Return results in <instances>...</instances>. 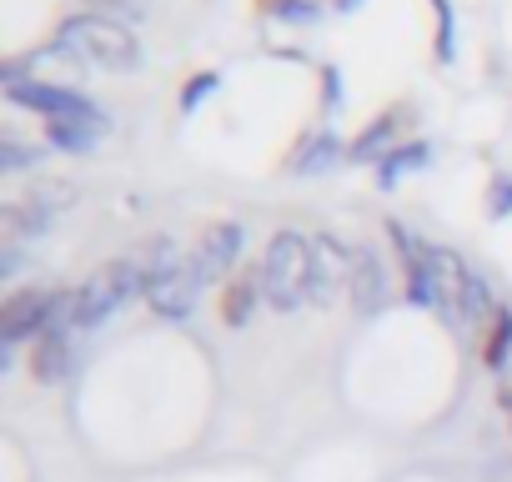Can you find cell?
<instances>
[{
	"mask_svg": "<svg viewBox=\"0 0 512 482\" xmlns=\"http://www.w3.org/2000/svg\"><path fill=\"white\" fill-rule=\"evenodd\" d=\"M256 297H262V272L236 277V282L226 287V297H221V322H226V327H246L251 312H256Z\"/></svg>",
	"mask_w": 512,
	"mask_h": 482,
	"instance_id": "cell-12",
	"label": "cell"
},
{
	"mask_svg": "<svg viewBox=\"0 0 512 482\" xmlns=\"http://www.w3.org/2000/svg\"><path fill=\"white\" fill-rule=\"evenodd\" d=\"M71 367H76V332H71V337H36V347H31V372H36V382L56 387V382L71 377Z\"/></svg>",
	"mask_w": 512,
	"mask_h": 482,
	"instance_id": "cell-10",
	"label": "cell"
},
{
	"mask_svg": "<svg viewBox=\"0 0 512 482\" xmlns=\"http://www.w3.org/2000/svg\"><path fill=\"white\" fill-rule=\"evenodd\" d=\"M201 287H206V277H201V267L186 257L181 267L151 277L146 307H151L161 322H191V312H196V302H201Z\"/></svg>",
	"mask_w": 512,
	"mask_h": 482,
	"instance_id": "cell-5",
	"label": "cell"
},
{
	"mask_svg": "<svg viewBox=\"0 0 512 482\" xmlns=\"http://www.w3.org/2000/svg\"><path fill=\"white\" fill-rule=\"evenodd\" d=\"M41 156L46 151H31V146H21V141H0V171H31V166H41Z\"/></svg>",
	"mask_w": 512,
	"mask_h": 482,
	"instance_id": "cell-21",
	"label": "cell"
},
{
	"mask_svg": "<svg viewBox=\"0 0 512 482\" xmlns=\"http://www.w3.org/2000/svg\"><path fill=\"white\" fill-rule=\"evenodd\" d=\"M342 156H347V151H342V141H337L332 131H322V136H312V141H307V156H297V171H302V176H317V171H332Z\"/></svg>",
	"mask_w": 512,
	"mask_h": 482,
	"instance_id": "cell-16",
	"label": "cell"
},
{
	"mask_svg": "<svg viewBox=\"0 0 512 482\" xmlns=\"http://www.w3.org/2000/svg\"><path fill=\"white\" fill-rule=\"evenodd\" d=\"M51 231V216L36 211L31 201H6L0 206V241L6 247H21V241H41Z\"/></svg>",
	"mask_w": 512,
	"mask_h": 482,
	"instance_id": "cell-11",
	"label": "cell"
},
{
	"mask_svg": "<svg viewBox=\"0 0 512 482\" xmlns=\"http://www.w3.org/2000/svg\"><path fill=\"white\" fill-rule=\"evenodd\" d=\"M352 307L362 312V317H372L382 302H387V267L377 262V252H367V247H357V267H352Z\"/></svg>",
	"mask_w": 512,
	"mask_h": 482,
	"instance_id": "cell-9",
	"label": "cell"
},
{
	"mask_svg": "<svg viewBox=\"0 0 512 482\" xmlns=\"http://www.w3.org/2000/svg\"><path fill=\"white\" fill-rule=\"evenodd\" d=\"M26 201H31L36 211L56 216V211H71V206L81 201V191H76L71 181H61V176H36V181H31V191H26Z\"/></svg>",
	"mask_w": 512,
	"mask_h": 482,
	"instance_id": "cell-14",
	"label": "cell"
},
{
	"mask_svg": "<svg viewBox=\"0 0 512 482\" xmlns=\"http://www.w3.org/2000/svg\"><path fill=\"white\" fill-rule=\"evenodd\" d=\"M437 11V61H452L457 56V31H452V0H432Z\"/></svg>",
	"mask_w": 512,
	"mask_h": 482,
	"instance_id": "cell-20",
	"label": "cell"
},
{
	"mask_svg": "<svg viewBox=\"0 0 512 482\" xmlns=\"http://www.w3.org/2000/svg\"><path fill=\"white\" fill-rule=\"evenodd\" d=\"M327 101H332V106L342 101V91H337V71H332V66H327Z\"/></svg>",
	"mask_w": 512,
	"mask_h": 482,
	"instance_id": "cell-26",
	"label": "cell"
},
{
	"mask_svg": "<svg viewBox=\"0 0 512 482\" xmlns=\"http://www.w3.org/2000/svg\"><path fill=\"white\" fill-rule=\"evenodd\" d=\"M352 267H357V247H342L337 236H317L312 241V302H332L342 287H352Z\"/></svg>",
	"mask_w": 512,
	"mask_h": 482,
	"instance_id": "cell-6",
	"label": "cell"
},
{
	"mask_svg": "<svg viewBox=\"0 0 512 482\" xmlns=\"http://www.w3.org/2000/svg\"><path fill=\"white\" fill-rule=\"evenodd\" d=\"M487 317H497L492 287H487L477 272H467V287H462V322H487Z\"/></svg>",
	"mask_w": 512,
	"mask_h": 482,
	"instance_id": "cell-18",
	"label": "cell"
},
{
	"mask_svg": "<svg viewBox=\"0 0 512 482\" xmlns=\"http://www.w3.org/2000/svg\"><path fill=\"white\" fill-rule=\"evenodd\" d=\"M96 6V16H111V21H141L146 16V0H91Z\"/></svg>",
	"mask_w": 512,
	"mask_h": 482,
	"instance_id": "cell-24",
	"label": "cell"
},
{
	"mask_svg": "<svg viewBox=\"0 0 512 482\" xmlns=\"http://www.w3.org/2000/svg\"><path fill=\"white\" fill-rule=\"evenodd\" d=\"M272 16L297 21V26H312L322 16V6H317V0H272Z\"/></svg>",
	"mask_w": 512,
	"mask_h": 482,
	"instance_id": "cell-23",
	"label": "cell"
},
{
	"mask_svg": "<svg viewBox=\"0 0 512 482\" xmlns=\"http://www.w3.org/2000/svg\"><path fill=\"white\" fill-rule=\"evenodd\" d=\"M362 6V0H337V11H357Z\"/></svg>",
	"mask_w": 512,
	"mask_h": 482,
	"instance_id": "cell-27",
	"label": "cell"
},
{
	"mask_svg": "<svg viewBox=\"0 0 512 482\" xmlns=\"http://www.w3.org/2000/svg\"><path fill=\"white\" fill-rule=\"evenodd\" d=\"M101 136H106V126H96V121H46V141L56 151H71V156L96 151Z\"/></svg>",
	"mask_w": 512,
	"mask_h": 482,
	"instance_id": "cell-13",
	"label": "cell"
},
{
	"mask_svg": "<svg viewBox=\"0 0 512 482\" xmlns=\"http://www.w3.org/2000/svg\"><path fill=\"white\" fill-rule=\"evenodd\" d=\"M216 86H221V76H216V71H201V76H191V81H186V91H181V111L191 116V111H196V106H201V101H206Z\"/></svg>",
	"mask_w": 512,
	"mask_h": 482,
	"instance_id": "cell-22",
	"label": "cell"
},
{
	"mask_svg": "<svg viewBox=\"0 0 512 482\" xmlns=\"http://www.w3.org/2000/svg\"><path fill=\"white\" fill-rule=\"evenodd\" d=\"M492 216H512V176L492 181Z\"/></svg>",
	"mask_w": 512,
	"mask_h": 482,
	"instance_id": "cell-25",
	"label": "cell"
},
{
	"mask_svg": "<svg viewBox=\"0 0 512 482\" xmlns=\"http://www.w3.org/2000/svg\"><path fill=\"white\" fill-rule=\"evenodd\" d=\"M241 247H246V226H241V221H216V226H206V231H201L191 262H196V267H201V277L211 282V277H226V272L236 267Z\"/></svg>",
	"mask_w": 512,
	"mask_h": 482,
	"instance_id": "cell-8",
	"label": "cell"
},
{
	"mask_svg": "<svg viewBox=\"0 0 512 482\" xmlns=\"http://www.w3.org/2000/svg\"><path fill=\"white\" fill-rule=\"evenodd\" d=\"M51 297H56V292H41V287H31V292H16L6 307H0V342H11V347H21V342H36V337L46 332Z\"/></svg>",
	"mask_w": 512,
	"mask_h": 482,
	"instance_id": "cell-7",
	"label": "cell"
},
{
	"mask_svg": "<svg viewBox=\"0 0 512 482\" xmlns=\"http://www.w3.org/2000/svg\"><path fill=\"white\" fill-rule=\"evenodd\" d=\"M507 357H512V312L497 307V317H492V337H487V347H482V362L497 372Z\"/></svg>",
	"mask_w": 512,
	"mask_h": 482,
	"instance_id": "cell-19",
	"label": "cell"
},
{
	"mask_svg": "<svg viewBox=\"0 0 512 482\" xmlns=\"http://www.w3.org/2000/svg\"><path fill=\"white\" fill-rule=\"evenodd\" d=\"M6 96L26 111H41L46 121H96V126H111L101 116V106L91 96H81L76 86H56V81H16L6 86Z\"/></svg>",
	"mask_w": 512,
	"mask_h": 482,
	"instance_id": "cell-4",
	"label": "cell"
},
{
	"mask_svg": "<svg viewBox=\"0 0 512 482\" xmlns=\"http://www.w3.org/2000/svg\"><path fill=\"white\" fill-rule=\"evenodd\" d=\"M51 46H61L76 66L116 71V76L141 66V41H136V31H131L126 21H111V16H96V11L61 21V31H56Z\"/></svg>",
	"mask_w": 512,
	"mask_h": 482,
	"instance_id": "cell-1",
	"label": "cell"
},
{
	"mask_svg": "<svg viewBox=\"0 0 512 482\" xmlns=\"http://www.w3.org/2000/svg\"><path fill=\"white\" fill-rule=\"evenodd\" d=\"M146 287H151V277H146L141 262H106V267H96L91 282L81 287V332L111 322V317H116L131 297H141Z\"/></svg>",
	"mask_w": 512,
	"mask_h": 482,
	"instance_id": "cell-3",
	"label": "cell"
},
{
	"mask_svg": "<svg viewBox=\"0 0 512 482\" xmlns=\"http://www.w3.org/2000/svg\"><path fill=\"white\" fill-rule=\"evenodd\" d=\"M427 156H432V146H427V141L392 146V151L382 156V186H397V176H402V171H417V166H427Z\"/></svg>",
	"mask_w": 512,
	"mask_h": 482,
	"instance_id": "cell-17",
	"label": "cell"
},
{
	"mask_svg": "<svg viewBox=\"0 0 512 482\" xmlns=\"http://www.w3.org/2000/svg\"><path fill=\"white\" fill-rule=\"evenodd\" d=\"M392 131H397V116L372 121V126H367V131L352 141V151H347V156H352V161H382V156L392 151V146H387V141H392Z\"/></svg>",
	"mask_w": 512,
	"mask_h": 482,
	"instance_id": "cell-15",
	"label": "cell"
},
{
	"mask_svg": "<svg viewBox=\"0 0 512 482\" xmlns=\"http://www.w3.org/2000/svg\"><path fill=\"white\" fill-rule=\"evenodd\" d=\"M262 297L272 312H302L312 302V241L302 231H277L262 252Z\"/></svg>",
	"mask_w": 512,
	"mask_h": 482,
	"instance_id": "cell-2",
	"label": "cell"
}]
</instances>
